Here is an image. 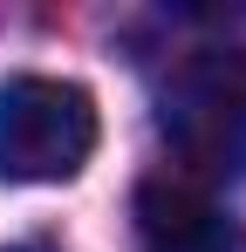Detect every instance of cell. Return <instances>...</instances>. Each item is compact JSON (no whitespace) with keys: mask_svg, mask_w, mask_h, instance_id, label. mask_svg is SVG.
Segmentation results:
<instances>
[{"mask_svg":"<svg viewBox=\"0 0 246 252\" xmlns=\"http://www.w3.org/2000/svg\"><path fill=\"white\" fill-rule=\"evenodd\" d=\"M96 157V95L62 75L0 82V177L7 184H69Z\"/></svg>","mask_w":246,"mask_h":252,"instance_id":"2","label":"cell"},{"mask_svg":"<svg viewBox=\"0 0 246 252\" xmlns=\"http://www.w3.org/2000/svg\"><path fill=\"white\" fill-rule=\"evenodd\" d=\"M0 252H55V246H0Z\"/></svg>","mask_w":246,"mask_h":252,"instance_id":"4","label":"cell"},{"mask_svg":"<svg viewBox=\"0 0 246 252\" xmlns=\"http://www.w3.org/2000/svg\"><path fill=\"white\" fill-rule=\"evenodd\" d=\"M130 218H137V246L144 252H240L233 218L192 177H144Z\"/></svg>","mask_w":246,"mask_h":252,"instance_id":"3","label":"cell"},{"mask_svg":"<svg viewBox=\"0 0 246 252\" xmlns=\"http://www.w3.org/2000/svg\"><path fill=\"white\" fill-rule=\"evenodd\" d=\"M158 136L192 170V184H226L246 170V48H192L158 82Z\"/></svg>","mask_w":246,"mask_h":252,"instance_id":"1","label":"cell"}]
</instances>
